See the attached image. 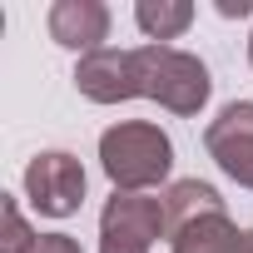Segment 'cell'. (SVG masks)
I'll use <instances>...</instances> for the list:
<instances>
[{"label": "cell", "mask_w": 253, "mask_h": 253, "mask_svg": "<svg viewBox=\"0 0 253 253\" xmlns=\"http://www.w3.org/2000/svg\"><path fill=\"white\" fill-rule=\"evenodd\" d=\"M99 164L114 179V194H144L169 179L174 169V144L159 124L144 119H124L114 129L99 134Z\"/></svg>", "instance_id": "obj_1"}, {"label": "cell", "mask_w": 253, "mask_h": 253, "mask_svg": "<svg viewBox=\"0 0 253 253\" xmlns=\"http://www.w3.org/2000/svg\"><path fill=\"white\" fill-rule=\"evenodd\" d=\"M134 84L144 99H159L174 114H199L213 94L209 65L174 45H139L134 50Z\"/></svg>", "instance_id": "obj_2"}, {"label": "cell", "mask_w": 253, "mask_h": 253, "mask_svg": "<svg viewBox=\"0 0 253 253\" xmlns=\"http://www.w3.org/2000/svg\"><path fill=\"white\" fill-rule=\"evenodd\" d=\"M169 233L159 194H114L99 213V253H149Z\"/></svg>", "instance_id": "obj_3"}, {"label": "cell", "mask_w": 253, "mask_h": 253, "mask_svg": "<svg viewBox=\"0 0 253 253\" xmlns=\"http://www.w3.org/2000/svg\"><path fill=\"white\" fill-rule=\"evenodd\" d=\"M25 199L45 218H70L84 199V164L65 149H45L25 169Z\"/></svg>", "instance_id": "obj_4"}, {"label": "cell", "mask_w": 253, "mask_h": 253, "mask_svg": "<svg viewBox=\"0 0 253 253\" xmlns=\"http://www.w3.org/2000/svg\"><path fill=\"white\" fill-rule=\"evenodd\" d=\"M204 144L213 154V164L238 179L243 189H253V99H233L218 109V119L204 129Z\"/></svg>", "instance_id": "obj_5"}, {"label": "cell", "mask_w": 253, "mask_h": 253, "mask_svg": "<svg viewBox=\"0 0 253 253\" xmlns=\"http://www.w3.org/2000/svg\"><path fill=\"white\" fill-rule=\"evenodd\" d=\"M75 84L94 104H119V99H139L134 84V50H94L75 65Z\"/></svg>", "instance_id": "obj_6"}, {"label": "cell", "mask_w": 253, "mask_h": 253, "mask_svg": "<svg viewBox=\"0 0 253 253\" xmlns=\"http://www.w3.org/2000/svg\"><path fill=\"white\" fill-rule=\"evenodd\" d=\"M109 35V10L99 0H55L50 5V40L65 45V50H104L99 40Z\"/></svg>", "instance_id": "obj_7"}, {"label": "cell", "mask_w": 253, "mask_h": 253, "mask_svg": "<svg viewBox=\"0 0 253 253\" xmlns=\"http://www.w3.org/2000/svg\"><path fill=\"white\" fill-rule=\"evenodd\" d=\"M238 228L228 213H204L184 228H174V248L169 253H238Z\"/></svg>", "instance_id": "obj_8"}, {"label": "cell", "mask_w": 253, "mask_h": 253, "mask_svg": "<svg viewBox=\"0 0 253 253\" xmlns=\"http://www.w3.org/2000/svg\"><path fill=\"white\" fill-rule=\"evenodd\" d=\"M164 213H169V233H174V228H184V223H194V218H204V213H223V199H218V189L204 184V179H179V184H169V194H164Z\"/></svg>", "instance_id": "obj_9"}, {"label": "cell", "mask_w": 253, "mask_h": 253, "mask_svg": "<svg viewBox=\"0 0 253 253\" xmlns=\"http://www.w3.org/2000/svg\"><path fill=\"white\" fill-rule=\"evenodd\" d=\"M134 20H139V30L154 45H164V40H179L194 25V5H189V0H139Z\"/></svg>", "instance_id": "obj_10"}, {"label": "cell", "mask_w": 253, "mask_h": 253, "mask_svg": "<svg viewBox=\"0 0 253 253\" xmlns=\"http://www.w3.org/2000/svg\"><path fill=\"white\" fill-rule=\"evenodd\" d=\"M35 238H40V233H30L20 204H15V199H0V253H25Z\"/></svg>", "instance_id": "obj_11"}, {"label": "cell", "mask_w": 253, "mask_h": 253, "mask_svg": "<svg viewBox=\"0 0 253 253\" xmlns=\"http://www.w3.org/2000/svg\"><path fill=\"white\" fill-rule=\"evenodd\" d=\"M25 253H84V248H80L70 233H40V238H35Z\"/></svg>", "instance_id": "obj_12"}, {"label": "cell", "mask_w": 253, "mask_h": 253, "mask_svg": "<svg viewBox=\"0 0 253 253\" xmlns=\"http://www.w3.org/2000/svg\"><path fill=\"white\" fill-rule=\"evenodd\" d=\"M218 15H228V20H243V15H253V0H218Z\"/></svg>", "instance_id": "obj_13"}, {"label": "cell", "mask_w": 253, "mask_h": 253, "mask_svg": "<svg viewBox=\"0 0 253 253\" xmlns=\"http://www.w3.org/2000/svg\"><path fill=\"white\" fill-rule=\"evenodd\" d=\"M238 253H253V228H248V233L238 238Z\"/></svg>", "instance_id": "obj_14"}, {"label": "cell", "mask_w": 253, "mask_h": 253, "mask_svg": "<svg viewBox=\"0 0 253 253\" xmlns=\"http://www.w3.org/2000/svg\"><path fill=\"white\" fill-rule=\"evenodd\" d=\"M248 65H253V40H248Z\"/></svg>", "instance_id": "obj_15"}]
</instances>
